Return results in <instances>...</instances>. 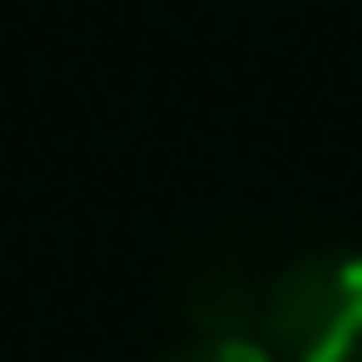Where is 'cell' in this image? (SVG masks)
<instances>
[{"mask_svg":"<svg viewBox=\"0 0 362 362\" xmlns=\"http://www.w3.org/2000/svg\"><path fill=\"white\" fill-rule=\"evenodd\" d=\"M161 362H275V356L262 349V342H202L194 336L188 349H168Z\"/></svg>","mask_w":362,"mask_h":362,"instance_id":"3957f363","label":"cell"},{"mask_svg":"<svg viewBox=\"0 0 362 362\" xmlns=\"http://www.w3.org/2000/svg\"><path fill=\"white\" fill-rule=\"evenodd\" d=\"M262 349L275 362H362V248H309L269 275Z\"/></svg>","mask_w":362,"mask_h":362,"instance_id":"6da1fadb","label":"cell"},{"mask_svg":"<svg viewBox=\"0 0 362 362\" xmlns=\"http://www.w3.org/2000/svg\"><path fill=\"white\" fill-rule=\"evenodd\" d=\"M262 302L269 275H255L248 255H202L181 282V309L202 342H262Z\"/></svg>","mask_w":362,"mask_h":362,"instance_id":"7a4b0ae2","label":"cell"}]
</instances>
